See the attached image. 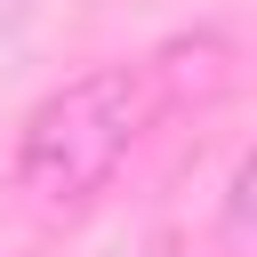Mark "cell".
Listing matches in <instances>:
<instances>
[{"label":"cell","mask_w":257,"mask_h":257,"mask_svg":"<svg viewBox=\"0 0 257 257\" xmlns=\"http://www.w3.org/2000/svg\"><path fill=\"white\" fill-rule=\"evenodd\" d=\"M145 128V80L137 72H80L56 96H40L16 128V185L40 209H80L88 193L112 185Z\"/></svg>","instance_id":"6da1fadb"}]
</instances>
